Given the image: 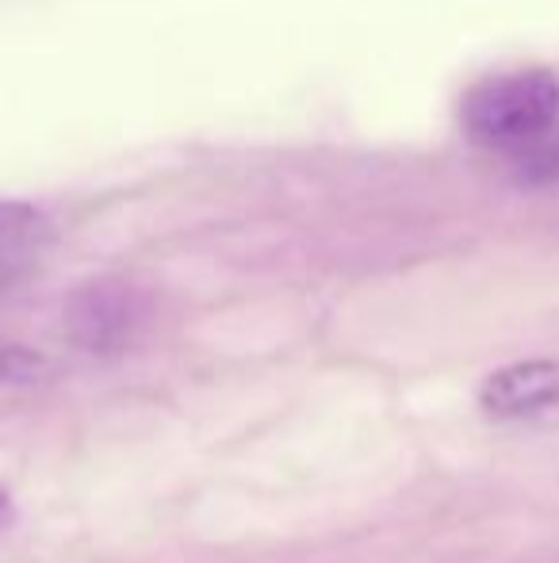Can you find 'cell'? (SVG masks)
<instances>
[{"label":"cell","mask_w":559,"mask_h":563,"mask_svg":"<svg viewBox=\"0 0 559 563\" xmlns=\"http://www.w3.org/2000/svg\"><path fill=\"white\" fill-rule=\"evenodd\" d=\"M559 123V77L548 69H514L476 85L463 100V126L487 150L533 154Z\"/></svg>","instance_id":"6da1fadb"},{"label":"cell","mask_w":559,"mask_h":563,"mask_svg":"<svg viewBox=\"0 0 559 563\" xmlns=\"http://www.w3.org/2000/svg\"><path fill=\"white\" fill-rule=\"evenodd\" d=\"M146 296L127 280H85L62 307L69 341L92 356L127 353L146 327Z\"/></svg>","instance_id":"7a4b0ae2"},{"label":"cell","mask_w":559,"mask_h":563,"mask_svg":"<svg viewBox=\"0 0 559 563\" xmlns=\"http://www.w3.org/2000/svg\"><path fill=\"white\" fill-rule=\"evenodd\" d=\"M479 407L494 422H522L559 407V361H514L479 384Z\"/></svg>","instance_id":"3957f363"},{"label":"cell","mask_w":559,"mask_h":563,"mask_svg":"<svg viewBox=\"0 0 559 563\" xmlns=\"http://www.w3.org/2000/svg\"><path fill=\"white\" fill-rule=\"evenodd\" d=\"M54 245V223L23 200H0V291L38 273Z\"/></svg>","instance_id":"277c9868"},{"label":"cell","mask_w":559,"mask_h":563,"mask_svg":"<svg viewBox=\"0 0 559 563\" xmlns=\"http://www.w3.org/2000/svg\"><path fill=\"white\" fill-rule=\"evenodd\" d=\"M51 379V361L20 341H0V391H23Z\"/></svg>","instance_id":"5b68a950"},{"label":"cell","mask_w":559,"mask_h":563,"mask_svg":"<svg viewBox=\"0 0 559 563\" xmlns=\"http://www.w3.org/2000/svg\"><path fill=\"white\" fill-rule=\"evenodd\" d=\"M8 518H12V503H8V495L0 490V529L8 526Z\"/></svg>","instance_id":"8992f818"}]
</instances>
